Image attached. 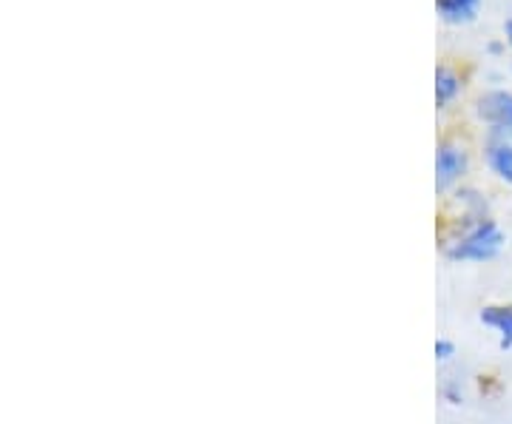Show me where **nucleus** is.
Here are the masks:
<instances>
[{
  "instance_id": "obj_7",
  "label": "nucleus",
  "mask_w": 512,
  "mask_h": 424,
  "mask_svg": "<svg viewBox=\"0 0 512 424\" xmlns=\"http://www.w3.org/2000/svg\"><path fill=\"white\" fill-rule=\"evenodd\" d=\"M458 89H461V83H458L456 72H450V69L441 66L439 72H436V100H439V106L450 103L458 94Z\"/></svg>"
},
{
  "instance_id": "obj_6",
  "label": "nucleus",
  "mask_w": 512,
  "mask_h": 424,
  "mask_svg": "<svg viewBox=\"0 0 512 424\" xmlns=\"http://www.w3.org/2000/svg\"><path fill=\"white\" fill-rule=\"evenodd\" d=\"M436 9L447 23H467L476 15L478 0H436Z\"/></svg>"
},
{
  "instance_id": "obj_1",
  "label": "nucleus",
  "mask_w": 512,
  "mask_h": 424,
  "mask_svg": "<svg viewBox=\"0 0 512 424\" xmlns=\"http://www.w3.org/2000/svg\"><path fill=\"white\" fill-rule=\"evenodd\" d=\"M504 245V234L501 228L490 220H481L473 225L461 240L447 248V257L450 259H473V262H484V259H493Z\"/></svg>"
},
{
  "instance_id": "obj_3",
  "label": "nucleus",
  "mask_w": 512,
  "mask_h": 424,
  "mask_svg": "<svg viewBox=\"0 0 512 424\" xmlns=\"http://www.w3.org/2000/svg\"><path fill=\"white\" fill-rule=\"evenodd\" d=\"M467 171V154L456 146H441L436 154V185L441 191L450 188Z\"/></svg>"
},
{
  "instance_id": "obj_8",
  "label": "nucleus",
  "mask_w": 512,
  "mask_h": 424,
  "mask_svg": "<svg viewBox=\"0 0 512 424\" xmlns=\"http://www.w3.org/2000/svg\"><path fill=\"white\" fill-rule=\"evenodd\" d=\"M453 351H456L453 342H447V339H439V342H436V356H439V359H450Z\"/></svg>"
},
{
  "instance_id": "obj_4",
  "label": "nucleus",
  "mask_w": 512,
  "mask_h": 424,
  "mask_svg": "<svg viewBox=\"0 0 512 424\" xmlns=\"http://www.w3.org/2000/svg\"><path fill=\"white\" fill-rule=\"evenodd\" d=\"M481 322L490 325L493 331L501 336V348L510 351L512 348V305H490L481 311Z\"/></svg>"
},
{
  "instance_id": "obj_2",
  "label": "nucleus",
  "mask_w": 512,
  "mask_h": 424,
  "mask_svg": "<svg viewBox=\"0 0 512 424\" xmlns=\"http://www.w3.org/2000/svg\"><path fill=\"white\" fill-rule=\"evenodd\" d=\"M478 114L493 123L498 134L512 137V94L507 92H490L478 100Z\"/></svg>"
},
{
  "instance_id": "obj_5",
  "label": "nucleus",
  "mask_w": 512,
  "mask_h": 424,
  "mask_svg": "<svg viewBox=\"0 0 512 424\" xmlns=\"http://www.w3.org/2000/svg\"><path fill=\"white\" fill-rule=\"evenodd\" d=\"M487 163H490V168H493L501 180L512 183V143L507 137L504 140L501 137L490 140V146H487Z\"/></svg>"
},
{
  "instance_id": "obj_9",
  "label": "nucleus",
  "mask_w": 512,
  "mask_h": 424,
  "mask_svg": "<svg viewBox=\"0 0 512 424\" xmlns=\"http://www.w3.org/2000/svg\"><path fill=\"white\" fill-rule=\"evenodd\" d=\"M504 32H507V40L512 43V20H507V26H504Z\"/></svg>"
}]
</instances>
